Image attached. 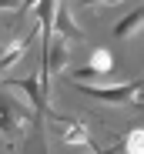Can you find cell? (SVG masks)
Masks as SVG:
<instances>
[{
	"instance_id": "obj_1",
	"label": "cell",
	"mask_w": 144,
	"mask_h": 154,
	"mask_svg": "<svg viewBox=\"0 0 144 154\" xmlns=\"http://www.w3.org/2000/svg\"><path fill=\"white\" fill-rule=\"evenodd\" d=\"M81 94L104 100V104H134L144 91V81H124V84H111V87H90V84H77Z\"/></svg>"
},
{
	"instance_id": "obj_2",
	"label": "cell",
	"mask_w": 144,
	"mask_h": 154,
	"mask_svg": "<svg viewBox=\"0 0 144 154\" xmlns=\"http://www.w3.org/2000/svg\"><path fill=\"white\" fill-rule=\"evenodd\" d=\"M47 117L60 127V141H64V144H70V147H87V144H90V131H87L81 121L60 117V114H54V111H47Z\"/></svg>"
},
{
	"instance_id": "obj_3",
	"label": "cell",
	"mask_w": 144,
	"mask_h": 154,
	"mask_svg": "<svg viewBox=\"0 0 144 154\" xmlns=\"http://www.w3.org/2000/svg\"><path fill=\"white\" fill-rule=\"evenodd\" d=\"M4 87L20 91L23 97L30 100L34 114H47V111H51V104H47V100H44V94H40V74H34V77H23V81H4Z\"/></svg>"
},
{
	"instance_id": "obj_4",
	"label": "cell",
	"mask_w": 144,
	"mask_h": 154,
	"mask_svg": "<svg viewBox=\"0 0 144 154\" xmlns=\"http://www.w3.org/2000/svg\"><path fill=\"white\" fill-rule=\"evenodd\" d=\"M67 57H70L67 37H57V40H51V47H44V64H40V67H47L51 74H57V70L67 67Z\"/></svg>"
},
{
	"instance_id": "obj_5",
	"label": "cell",
	"mask_w": 144,
	"mask_h": 154,
	"mask_svg": "<svg viewBox=\"0 0 144 154\" xmlns=\"http://www.w3.org/2000/svg\"><path fill=\"white\" fill-rule=\"evenodd\" d=\"M60 10V0H40L37 4V20H40V34H44V47H51L54 40V20Z\"/></svg>"
},
{
	"instance_id": "obj_6",
	"label": "cell",
	"mask_w": 144,
	"mask_h": 154,
	"mask_svg": "<svg viewBox=\"0 0 144 154\" xmlns=\"http://www.w3.org/2000/svg\"><path fill=\"white\" fill-rule=\"evenodd\" d=\"M144 27V7H137V10H131L127 17H121L114 23V30H111V37L114 40H127V37H134L137 30Z\"/></svg>"
},
{
	"instance_id": "obj_7",
	"label": "cell",
	"mask_w": 144,
	"mask_h": 154,
	"mask_svg": "<svg viewBox=\"0 0 144 154\" xmlns=\"http://www.w3.org/2000/svg\"><path fill=\"white\" fill-rule=\"evenodd\" d=\"M0 131H4L10 141L23 137V127H20V121L14 117V111H10V104H7V100H0Z\"/></svg>"
},
{
	"instance_id": "obj_8",
	"label": "cell",
	"mask_w": 144,
	"mask_h": 154,
	"mask_svg": "<svg viewBox=\"0 0 144 154\" xmlns=\"http://www.w3.org/2000/svg\"><path fill=\"white\" fill-rule=\"evenodd\" d=\"M54 30H60V37H67V40H84V30H81L77 23H74V17H70L67 10H57Z\"/></svg>"
},
{
	"instance_id": "obj_9",
	"label": "cell",
	"mask_w": 144,
	"mask_h": 154,
	"mask_svg": "<svg viewBox=\"0 0 144 154\" xmlns=\"http://www.w3.org/2000/svg\"><path fill=\"white\" fill-rule=\"evenodd\" d=\"M87 67H94L97 74L111 77V70H114V54H111L107 47H97V50H90V60H87Z\"/></svg>"
},
{
	"instance_id": "obj_10",
	"label": "cell",
	"mask_w": 144,
	"mask_h": 154,
	"mask_svg": "<svg viewBox=\"0 0 144 154\" xmlns=\"http://www.w3.org/2000/svg\"><path fill=\"white\" fill-rule=\"evenodd\" d=\"M121 144H124V154H144V127H131Z\"/></svg>"
},
{
	"instance_id": "obj_11",
	"label": "cell",
	"mask_w": 144,
	"mask_h": 154,
	"mask_svg": "<svg viewBox=\"0 0 144 154\" xmlns=\"http://www.w3.org/2000/svg\"><path fill=\"white\" fill-rule=\"evenodd\" d=\"M70 77H74V81H97V77H104V74H97L94 67H77Z\"/></svg>"
},
{
	"instance_id": "obj_12",
	"label": "cell",
	"mask_w": 144,
	"mask_h": 154,
	"mask_svg": "<svg viewBox=\"0 0 144 154\" xmlns=\"http://www.w3.org/2000/svg\"><path fill=\"white\" fill-rule=\"evenodd\" d=\"M14 7H23V0H0V10H14Z\"/></svg>"
},
{
	"instance_id": "obj_13",
	"label": "cell",
	"mask_w": 144,
	"mask_h": 154,
	"mask_svg": "<svg viewBox=\"0 0 144 154\" xmlns=\"http://www.w3.org/2000/svg\"><path fill=\"white\" fill-rule=\"evenodd\" d=\"M124 144H114V147H104V151H94V154H121Z\"/></svg>"
},
{
	"instance_id": "obj_14",
	"label": "cell",
	"mask_w": 144,
	"mask_h": 154,
	"mask_svg": "<svg viewBox=\"0 0 144 154\" xmlns=\"http://www.w3.org/2000/svg\"><path fill=\"white\" fill-rule=\"evenodd\" d=\"M134 107H141V111H144V104H134Z\"/></svg>"
},
{
	"instance_id": "obj_15",
	"label": "cell",
	"mask_w": 144,
	"mask_h": 154,
	"mask_svg": "<svg viewBox=\"0 0 144 154\" xmlns=\"http://www.w3.org/2000/svg\"><path fill=\"white\" fill-rule=\"evenodd\" d=\"M141 94H144V91H141Z\"/></svg>"
}]
</instances>
